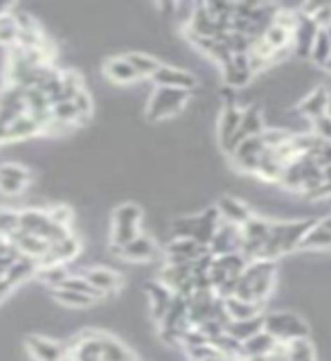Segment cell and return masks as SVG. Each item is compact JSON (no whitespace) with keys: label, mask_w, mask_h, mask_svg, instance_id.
<instances>
[{"label":"cell","mask_w":331,"mask_h":361,"mask_svg":"<svg viewBox=\"0 0 331 361\" xmlns=\"http://www.w3.org/2000/svg\"><path fill=\"white\" fill-rule=\"evenodd\" d=\"M275 285V262L273 259H253L239 276L232 296L246 302H261L268 298Z\"/></svg>","instance_id":"obj_1"},{"label":"cell","mask_w":331,"mask_h":361,"mask_svg":"<svg viewBox=\"0 0 331 361\" xmlns=\"http://www.w3.org/2000/svg\"><path fill=\"white\" fill-rule=\"evenodd\" d=\"M318 219H300V221H282V224H270V235L268 242L261 251V259H275L284 253H291L295 248H300L302 237L309 233V228Z\"/></svg>","instance_id":"obj_2"},{"label":"cell","mask_w":331,"mask_h":361,"mask_svg":"<svg viewBox=\"0 0 331 361\" xmlns=\"http://www.w3.org/2000/svg\"><path fill=\"white\" fill-rule=\"evenodd\" d=\"M189 93L187 90H178V88H163L158 86L154 90V95L146 104V120L151 122H161L167 120L187 104Z\"/></svg>","instance_id":"obj_3"},{"label":"cell","mask_w":331,"mask_h":361,"mask_svg":"<svg viewBox=\"0 0 331 361\" xmlns=\"http://www.w3.org/2000/svg\"><path fill=\"white\" fill-rule=\"evenodd\" d=\"M264 332H268L277 343H289L295 341V338L309 336V327H306L300 316L291 312H275L264 319Z\"/></svg>","instance_id":"obj_4"},{"label":"cell","mask_w":331,"mask_h":361,"mask_svg":"<svg viewBox=\"0 0 331 361\" xmlns=\"http://www.w3.org/2000/svg\"><path fill=\"white\" fill-rule=\"evenodd\" d=\"M18 231L39 235L48 244L61 240L68 233H73V231H63L59 226H54L48 217V210H39V208H25L18 212Z\"/></svg>","instance_id":"obj_5"},{"label":"cell","mask_w":331,"mask_h":361,"mask_svg":"<svg viewBox=\"0 0 331 361\" xmlns=\"http://www.w3.org/2000/svg\"><path fill=\"white\" fill-rule=\"evenodd\" d=\"M32 183V172L25 165L3 163L0 165V195L3 197H20Z\"/></svg>","instance_id":"obj_6"},{"label":"cell","mask_w":331,"mask_h":361,"mask_svg":"<svg viewBox=\"0 0 331 361\" xmlns=\"http://www.w3.org/2000/svg\"><path fill=\"white\" fill-rule=\"evenodd\" d=\"M25 350L34 361H68L65 345L50 336L30 334L25 338Z\"/></svg>","instance_id":"obj_7"},{"label":"cell","mask_w":331,"mask_h":361,"mask_svg":"<svg viewBox=\"0 0 331 361\" xmlns=\"http://www.w3.org/2000/svg\"><path fill=\"white\" fill-rule=\"evenodd\" d=\"M239 246H242V228L235 224L221 221L219 228H216L212 242L208 246V253L212 257L216 255H227V253H239Z\"/></svg>","instance_id":"obj_8"},{"label":"cell","mask_w":331,"mask_h":361,"mask_svg":"<svg viewBox=\"0 0 331 361\" xmlns=\"http://www.w3.org/2000/svg\"><path fill=\"white\" fill-rule=\"evenodd\" d=\"M261 152H264V140H261V133H259V135H253V138H244L235 147V152L230 156L235 158V165L242 169V172L255 174Z\"/></svg>","instance_id":"obj_9"},{"label":"cell","mask_w":331,"mask_h":361,"mask_svg":"<svg viewBox=\"0 0 331 361\" xmlns=\"http://www.w3.org/2000/svg\"><path fill=\"white\" fill-rule=\"evenodd\" d=\"M82 253V242L75 233H68L61 240H56L50 244V251L45 253V257L39 262V267H48V264H68L70 259H75Z\"/></svg>","instance_id":"obj_10"},{"label":"cell","mask_w":331,"mask_h":361,"mask_svg":"<svg viewBox=\"0 0 331 361\" xmlns=\"http://www.w3.org/2000/svg\"><path fill=\"white\" fill-rule=\"evenodd\" d=\"M208 253V248L185 237H174V242L167 246V264H192L199 257Z\"/></svg>","instance_id":"obj_11"},{"label":"cell","mask_w":331,"mask_h":361,"mask_svg":"<svg viewBox=\"0 0 331 361\" xmlns=\"http://www.w3.org/2000/svg\"><path fill=\"white\" fill-rule=\"evenodd\" d=\"M154 84L156 86H163V88H178V90H189L196 86V77L192 73L182 71V68H174V66H163L151 75Z\"/></svg>","instance_id":"obj_12"},{"label":"cell","mask_w":331,"mask_h":361,"mask_svg":"<svg viewBox=\"0 0 331 361\" xmlns=\"http://www.w3.org/2000/svg\"><path fill=\"white\" fill-rule=\"evenodd\" d=\"M90 285H93L99 293H104V296H113V293H118L120 287H122V276L118 274L115 269H108V267H90L82 274Z\"/></svg>","instance_id":"obj_13"},{"label":"cell","mask_w":331,"mask_h":361,"mask_svg":"<svg viewBox=\"0 0 331 361\" xmlns=\"http://www.w3.org/2000/svg\"><path fill=\"white\" fill-rule=\"evenodd\" d=\"M219 224H221V214H219V210H216V208L205 210L203 214H199V217H192V235H189V240H194L196 244L208 248L210 242H212V237H214V233H216V228H219Z\"/></svg>","instance_id":"obj_14"},{"label":"cell","mask_w":331,"mask_h":361,"mask_svg":"<svg viewBox=\"0 0 331 361\" xmlns=\"http://www.w3.org/2000/svg\"><path fill=\"white\" fill-rule=\"evenodd\" d=\"M120 255L124 259H131V262H151L158 255V244L149 235L140 233V235H135L127 246H122Z\"/></svg>","instance_id":"obj_15"},{"label":"cell","mask_w":331,"mask_h":361,"mask_svg":"<svg viewBox=\"0 0 331 361\" xmlns=\"http://www.w3.org/2000/svg\"><path fill=\"white\" fill-rule=\"evenodd\" d=\"M318 30H320V27H318L309 16L300 14L298 23H295V27L291 32V41H295V52H298V56H309L311 54V45L316 41Z\"/></svg>","instance_id":"obj_16"},{"label":"cell","mask_w":331,"mask_h":361,"mask_svg":"<svg viewBox=\"0 0 331 361\" xmlns=\"http://www.w3.org/2000/svg\"><path fill=\"white\" fill-rule=\"evenodd\" d=\"M250 77H253V71H250L248 54H232V59L223 66V79L230 88H244Z\"/></svg>","instance_id":"obj_17"},{"label":"cell","mask_w":331,"mask_h":361,"mask_svg":"<svg viewBox=\"0 0 331 361\" xmlns=\"http://www.w3.org/2000/svg\"><path fill=\"white\" fill-rule=\"evenodd\" d=\"M50 118H52V124H50L48 131H52V127H75V124L86 122L73 99L54 102V104L50 106Z\"/></svg>","instance_id":"obj_18"},{"label":"cell","mask_w":331,"mask_h":361,"mask_svg":"<svg viewBox=\"0 0 331 361\" xmlns=\"http://www.w3.org/2000/svg\"><path fill=\"white\" fill-rule=\"evenodd\" d=\"M39 133H43V129L37 124V120H34L32 116H27V113H23V116H18L16 120H11L7 124L5 142L9 145V142H18V140H30Z\"/></svg>","instance_id":"obj_19"},{"label":"cell","mask_w":331,"mask_h":361,"mask_svg":"<svg viewBox=\"0 0 331 361\" xmlns=\"http://www.w3.org/2000/svg\"><path fill=\"white\" fill-rule=\"evenodd\" d=\"M261 131H264V120H261V113L255 106L242 111V122H239V131H237V135H235V140L230 145V149H227V154H232L235 147L242 142L244 138H253V135H259Z\"/></svg>","instance_id":"obj_20"},{"label":"cell","mask_w":331,"mask_h":361,"mask_svg":"<svg viewBox=\"0 0 331 361\" xmlns=\"http://www.w3.org/2000/svg\"><path fill=\"white\" fill-rule=\"evenodd\" d=\"M275 338H273L268 332H257L253 334L250 338H246V341L242 343V350H239V361L242 359H255V357H266L273 348H275Z\"/></svg>","instance_id":"obj_21"},{"label":"cell","mask_w":331,"mask_h":361,"mask_svg":"<svg viewBox=\"0 0 331 361\" xmlns=\"http://www.w3.org/2000/svg\"><path fill=\"white\" fill-rule=\"evenodd\" d=\"M239 122H242V111H239L235 104L225 106V111L221 113V120H219V140H221L223 152L230 149V145L239 131Z\"/></svg>","instance_id":"obj_22"},{"label":"cell","mask_w":331,"mask_h":361,"mask_svg":"<svg viewBox=\"0 0 331 361\" xmlns=\"http://www.w3.org/2000/svg\"><path fill=\"white\" fill-rule=\"evenodd\" d=\"M37 271H39V262H37V259L25 257V255H18L14 259V264L7 269L5 280L9 282L11 287H18V285H23V282H27L30 278L37 276Z\"/></svg>","instance_id":"obj_23"},{"label":"cell","mask_w":331,"mask_h":361,"mask_svg":"<svg viewBox=\"0 0 331 361\" xmlns=\"http://www.w3.org/2000/svg\"><path fill=\"white\" fill-rule=\"evenodd\" d=\"M146 296H149V307H151V316H154V321L161 323L163 321V316L169 307V302L171 298H174V293H171L165 285H161V282H149L146 285Z\"/></svg>","instance_id":"obj_24"},{"label":"cell","mask_w":331,"mask_h":361,"mask_svg":"<svg viewBox=\"0 0 331 361\" xmlns=\"http://www.w3.org/2000/svg\"><path fill=\"white\" fill-rule=\"evenodd\" d=\"M99 345H101V355H99L101 361H138L127 345L106 332H101Z\"/></svg>","instance_id":"obj_25"},{"label":"cell","mask_w":331,"mask_h":361,"mask_svg":"<svg viewBox=\"0 0 331 361\" xmlns=\"http://www.w3.org/2000/svg\"><path fill=\"white\" fill-rule=\"evenodd\" d=\"M300 248H331V217L316 221L302 237Z\"/></svg>","instance_id":"obj_26"},{"label":"cell","mask_w":331,"mask_h":361,"mask_svg":"<svg viewBox=\"0 0 331 361\" xmlns=\"http://www.w3.org/2000/svg\"><path fill=\"white\" fill-rule=\"evenodd\" d=\"M216 210H219V214H221V219L223 221H227V224H235V226H242L253 217L250 214V210L244 206L242 201H237V199H232V197H223L221 201H219V206H216Z\"/></svg>","instance_id":"obj_27"},{"label":"cell","mask_w":331,"mask_h":361,"mask_svg":"<svg viewBox=\"0 0 331 361\" xmlns=\"http://www.w3.org/2000/svg\"><path fill=\"white\" fill-rule=\"evenodd\" d=\"M142 210L135 203H122L113 210V228H127V231H140Z\"/></svg>","instance_id":"obj_28"},{"label":"cell","mask_w":331,"mask_h":361,"mask_svg":"<svg viewBox=\"0 0 331 361\" xmlns=\"http://www.w3.org/2000/svg\"><path fill=\"white\" fill-rule=\"evenodd\" d=\"M327 109H329V90L325 86H320V88H316L313 93L302 102L298 111L302 113V116H306V118L318 120V118L327 116Z\"/></svg>","instance_id":"obj_29"},{"label":"cell","mask_w":331,"mask_h":361,"mask_svg":"<svg viewBox=\"0 0 331 361\" xmlns=\"http://www.w3.org/2000/svg\"><path fill=\"white\" fill-rule=\"evenodd\" d=\"M104 73L111 82H115V84H133L135 79H140L124 56H113V59H108L104 63Z\"/></svg>","instance_id":"obj_30"},{"label":"cell","mask_w":331,"mask_h":361,"mask_svg":"<svg viewBox=\"0 0 331 361\" xmlns=\"http://www.w3.org/2000/svg\"><path fill=\"white\" fill-rule=\"evenodd\" d=\"M223 310H225L227 321H246V319H255V316H259L257 302H246V300H239L235 296L223 300Z\"/></svg>","instance_id":"obj_31"},{"label":"cell","mask_w":331,"mask_h":361,"mask_svg":"<svg viewBox=\"0 0 331 361\" xmlns=\"http://www.w3.org/2000/svg\"><path fill=\"white\" fill-rule=\"evenodd\" d=\"M261 330H264V316H255V319H246V321H230L225 325V332L242 343Z\"/></svg>","instance_id":"obj_32"},{"label":"cell","mask_w":331,"mask_h":361,"mask_svg":"<svg viewBox=\"0 0 331 361\" xmlns=\"http://www.w3.org/2000/svg\"><path fill=\"white\" fill-rule=\"evenodd\" d=\"M52 298L54 302H59L61 307H68V310H86L95 305V300L90 296H84V293H77L70 289H61V287L52 289Z\"/></svg>","instance_id":"obj_33"},{"label":"cell","mask_w":331,"mask_h":361,"mask_svg":"<svg viewBox=\"0 0 331 361\" xmlns=\"http://www.w3.org/2000/svg\"><path fill=\"white\" fill-rule=\"evenodd\" d=\"M124 59L129 61V66L135 71L138 77H151L158 68H161V61L154 59L151 54H144V52H127Z\"/></svg>","instance_id":"obj_34"},{"label":"cell","mask_w":331,"mask_h":361,"mask_svg":"<svg viewBox=\"0 0 331 361\" xmlns=\"http://www.w3.org/2000/svg\"><path fill=\"white\" fill-rule=\"evenodd\" d=\"M68 276H70V271L65 269V264H48V267H39L37 271V278L50 289L61 287Z\"/></svg>","instance_id":"obj_35"},{"label":"cell","mask_w":331,"mask_h":361,"mask_svg":"<svg viewBox=\"0 0 331 361\" xmlns=\"http://www.w3.org/2000/svg\"><path fill=\"white\" fill-rule=\"evenodd\" d=\"M0 45L3 48H16L18 45V23L14 11L0 16Z\"/></svg>","instance_id":"obj_36"},{"label":"cell","mask_w":331,"mask_h":361,"mask_svg":"<svg viewBox=\"0 0 331 361\" xmlns=\"http://www.w3.org/2000/svg\"><path fill=\"white\" fill-rule=\"evenodd\" d=\"M61 289H70V291H77V293H84V296H90L95 302L97 300H104L106 296L104 293H99L90 282L84 278V276H68L65 280H63V285H61Z\"/></svg>","instance_id":"obj_37"},{"label":"cell","mask_w":331,"mask_h":361,"mask_svg":"<svg viewBox=\"0 0 331 361\" xmlns=\"http://www.w3.org/2000/svg\"><path fill=\"white\" fill-rule=\"evenodd\" d=\"M287 361H316L313 345L306 338H295L287 343Z\"/></svg>","instance_id":"obj_38"},{"label":"cell","mask_w":331,"mask_h":361,"mask_svg":"<svg viewBox=\"0 0 331 361\" xmlns=\"http://www.w3.org/2000/svg\"><path fill=\"white\" fill-rule=\"evenodd\" d=\"M48 217L54 226H59L63 231H73V224H75V212L70 206H65V203H56L48 210Z\"/></svg>","instance_id":"obj_39"},{"label":"cell","mask_w":331,"mask_h":361,"mask_svg":"<svg viewBox=\"0 0 331 361\" xmlns=\"http://www.w3.org/2000/svg\"><path fill=\"white\" fill-rule=\"evenodd\" d=\"M331 56V45H329V39H327V34L325 30L320 27L316 34V41L311 45V59L318 63V66H325V61Z\"/></svg>","instance_id":"obj_40"},{"label":"cell","mask_w":331,"mask_h":361,"mask_svg":"<svg viewBox=\"0 0 331 361\" xmlns=\"http://www.w3.org/2000/svg\"><path fill=\"white\" fill-rule=\"evenodd\" d=\"M14 231H18V210L0 208V237L7 240Z\"/></svg>","instance_id":"obj_41"},{"label":"cell","mask_w":331,"mask_h":361,"mask_svg":"<svg viewBox=\"0 0 331 361\" xmlns=\"http://www.w3.org/2000/svg\"><path fill=\"white\" fill-rule=\"evenodd\" d=\"M316 122V135L325 142H331V116H323L313 120Z\"/></svg>","instance_id":"obj_42"},{"label":"cell","mask_w":331,"mask_h":361,"mask_svg":"<svg viewBox=\"0 0 331 361\" xmlns=\"http://www.w3.org/2000/svg\"><path fill=\"white\" fill-rule=\"evenodd\" d=\"M329 197H331V180L329 178H323V183L306 195V199H329Z\"/></svg>","instance_id":"obj_43"},{"label":"cell","mask_w":331,"mask_h":361,"mask_svg":"<svg viewBox=\"0 0 331 361\" xmlns=\"http://www.w3.org/2000/svg\"><path fill=\"white\" fill-rule=\"evenodd\" d=\"M11 289H14V287H11V285H9V282H7L5 278L0 280V300H3L5 296H9V291H11Z\"/></svg>","instance_id":"obj_44"},{"label":"cell","mask_w":331,"mask_h":361,"mask_svg":"<svg viewBox=\"0 0 331 361\" xmlns=\"http://www.w3.org/2000/svg\"><path fill=\"white\" fill-rule=\"evenodd\" d=\"M11 9H14V5H9V3H7V5H3V3H0V16H5V14H9V11H11Z\"/></svg>","instance_id":"obj_45"},{"label":"cell","mask_w":331,"mask_h":361,"mask_svg":"<svg viewBox=\"0 0 331 361\" xmlns=\"http://www.w3.org/2000/svg\"><path fill=\"white\" fill-rule=\"evenodd\" d=\"M5 129H7V127H3V124H0V145H7V142H5Z\"/></svg>","instance_id":"obj_46"},{"label":"cell","mask_w":331,"mask_h":361,"mask_svg":"<svg viewBox=\"0 0 331 361\" xmlns=\"http://www.w3.org/2000/svg\"><path fill=\"white\" fill-rule=\"evenodd\" d=\"M325 34H327V39H329V45H331V25L325 27Z\"/></svg>","instance_id":"obj_47"},{"label":"cell","mask_w":331,"mask_h":361,"mask_svg":"<svg viewBox=\"0 0 331 361\" xmlns=\"http://www.w3.org/2000/svg\"><path fill=\"white\" fill-rule=\"evenodd\" d=\"M68 361H101V359H68Z\"/></svg>","instance_id":"obj_48"},{"label":"cell","mask_w":331,"mask_h":361,"mask_svg":"<svg viewBox=\"0 0 331 361\" xmlns=\"http://www.w3.org/2000/svg\"><path fill=\"white\" fill-rule=\"evenodd\" d=\"M325 68H327V71H329V73H331V56H329V59H327V61H325Z\"/></svg>","instance_id":"obj_49"}]
</instances>
